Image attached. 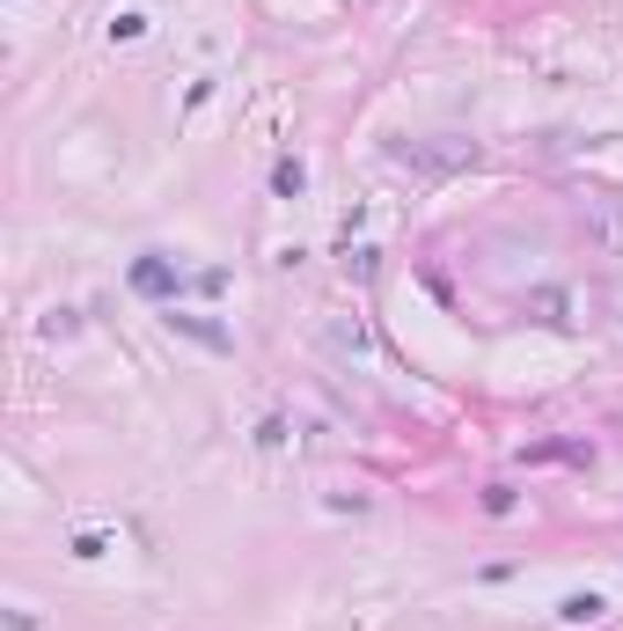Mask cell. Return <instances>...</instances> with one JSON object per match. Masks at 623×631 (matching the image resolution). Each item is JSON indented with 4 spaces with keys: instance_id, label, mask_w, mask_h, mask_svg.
Masks as SVG:
<instances>
[{
    "instance_id": "obj_1",
    "label": "cell",
    "mask_w": 623,
    "mask_h": 631,
    "mask_svg": "<svg viewBox=\"0 0 623 631\" xmlns=\"http://www.w3.org/2000/svg\"><path fill=\"white\" fill-rule=\"evenodd\" d=\"M389 162L411 169V177H425V183H441V177L477 169V140H455V133H433V140H389Z\"/></svg>"
},
{
    "instance_id": "obj_2",
    "label": "cell",
    "mask_w": 623,
    "mask_h": 631,
    "mask_svg": "<svg viewBox=\"0 0 623 631\" xmlns=\"http://www.w3.org/2000/svg\"><path fill=\"white\" fill-rule=\"evenodd\" d=\"M572 213H580L587 243L602 250V257H623V199H616V191H580Z\"/></svg>"
},
{
    "instance_id": "obj_3",
    "label": "cell",
    "mask_w": 623,
    "mask_h": 631,
    "mask_svg": "<svg viewBox=\"0 0 623 631\" xmlns=\"http://www.w3.org/2000/svg\"><path fill=\"white\" fill-rule=\"evenodd\" d=\"M161 324L177 330V338H191V346H205V353H235V338H228L213 316H191V308H177V302H169V316H161Z\"/></svg>"
},
{
    "instance_id": "obj_4",
    "label": "cell",
    "mask_w": 623,
    "mask_h": 631,
    "mask_svg": "<svg viewBox=\"0 0 623 631\" xmlns=\"http://www.w3.org/2000/svg\"><path fill=\"white\" fill-rule=\"evenodd\" d=\"M183 272L169 265V257H133V294H147V302H177Z\"/></svg>"
},
{
    "instance_id": "obj_5",
    "label": "cell",
    "mask_w": 623,
    "mask_h": 631,
    "mask_svg": "<svg viewBox=\"0 0 623 631\" xmlns=\"http://www.w3.org/2000/svg\"><path fill=\"white\" fill-rule=\"evenodd\" d=\"M564 308H572V302H564L558 286H536V294H528V316H536V324H550V330H564V324H572Z\"/></svg>"
},
{
    "instance_id": "obj_6",
    "label": "cell",
    "mask_w": 623,
    "mask_h": 631,
    "mask_svg": "<svg viewBox=\"0 0 623 631\" xmlns=\"http://www.w3.org/2000/svg\"><path fill=\"white\" fill-rule=\"evenodd\" d=\"M323 338H330V346H338V353H374V330H367L360 316H352V324H345V316H338V324L323 330Z\"/></svg>"
},
{
    "instance_id": "obj_7",
    "label": "cell",
    "mask_w": 623,
    "mask_h": 631,
    "mask_svg": "<svg viewBox=\"0 0 623 631\" xmlns=\"http://www.w3.org/2000/svg\"><path fill=\"white\" fill-rule=\"evenodd\" d=\"M609 610V602H602V595H564V602H558V624H594V617H602Z\"/></svg>"
},
{
    "instance_id": "obj_8",
    "label": "cell",
    "mask_w": 623,
    "mask_h": 631,
    "mask_svg": "<svg viewBox=\"0 0 623 631\" xmlns=\"http://www.w3.org/2000/svg\"><path fill=\"white\" fill-rule=\"evenodd\" d=\"M302 183H308V169L294 162V155H286V162H272V191H279V199H294Z\"/></svg>"
},
{
    "instance_id": "obj_9",
    "label": "cell",
    "mask_w": 623,
    "mask_h": 631,
    "mask_svg": "<svg viewBox=\"0 0 623 631\" xmlns=\"http://www.w3.org/2000/svg\"><path fill=\"white\" fill-rule=\"evenodd\" d=\"M103 550H110V536H103V529H81L74 536V558H103Z\"/></svg>"
},
{
    "instance_id": "obj_10",
    "label": "cell",
    "mask_w": 623,
    "mask_h": 631,
    "mask_svg": "<svg viewBox=\"0 0 623 631\" xmlns=\"http://www.w3.org/2000/svg\"><path fill=\"white\" fill-rule=\"evenodd\" d=\"M514 499H521L514 485H492V492H484V514H514Z\"/></svg>"
},
{
    "instance_id": "obj_11",
    "label": "cell",
    "mask_w": 623,
    "mask_h": 631,
    "mask_svg": "<svg viewBox=\"0 0 623 631\" xmlns=\"http://www.w3.org/2000/svg\"><path fill=\"white\" fill-rule=\"evenodd\" d=\"M38 330H44V338H74V316H66V308H52V316H44Z\"/></svg>"
},
{
    "instance_id": "obj_12",
    "label": "cell",
    "mask_w": 623,
    "mask_h": 631,
    "mask_svg": "<svg viewBox=\"0 0 623 631\" xmlns=\"http://www.w3.org/2000/svg\"><path fill=\"white\" fill-rule=\"evenodd\" d=\"M8 631H38V617H30V610H8Z\"/></svg>"
}]
</instances>
